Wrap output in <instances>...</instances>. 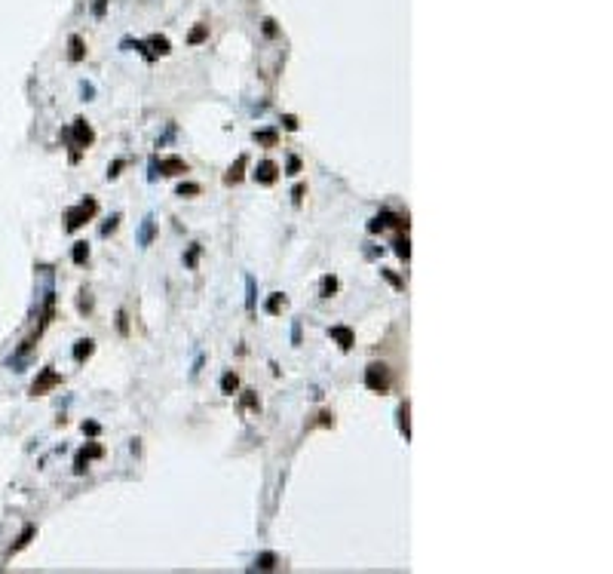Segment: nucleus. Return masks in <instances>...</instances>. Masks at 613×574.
Here are the masks:
<instances>
[{
	"label": "nucleus",
	"instance_id": "obj_2",
	"mask_svg": "<svg viewBox=\"0 0 613 574\" xmlns=\"http://www.w3.org/2000/svg\"><path fill=\"white\" fill-rule=\"evenodd\" d=\"M365 384H368V390H374V393H386V390H389V369H386V366H368Z\"/></svg>",
	"mask_w": 613,
	"mask_h": 574
},
{
	"label": "nucleus",
	"instance_id": "obj_9",
	"mask_svg": "<svg viewBox=\"0 0 613 574\" xmlns=\"http://www.w3.org/2000/svg\"><path fill=\"white\" fill-rule=\"evenodd\" d=\"M71 58H74V61L83 58V40H80V37H71Z\"/></svg>",
	"mask_w": 613,
	"mask_h": 574
},
{
	"label": "nucleus",
	"instance_id": "obj_12",
	"mask_svg": "<svg viewBox=\"0 0 613 574\" xmlns=\"http://www.w3.org/2000/svg\"><path fill=\"white\" fill-rule=\"evenodd\" d=\"M150 46H154V52H160V55H166V52H169V40H166V37H154V40H150Z\"/></svg>",
	"mask_w": 613,
	"mask_h": 574
},
{
	"label": "nucleus",
	"instance_id": "obj_13",
	"mask_svg": "<svg viewBox=\"0 0 613 574\" xmlns=\"http://www.w3.org/2000/svg\"><path fill=\"white\" fill-rule=\"evenodd\" d=\"M206 34H209V28H206V25L193 28V31H190V43H200V40H206Z\"/></svg>",
	"mask_w": 613,
	"mask_h": 574
},
{
	"label": "nucleus",
	"instance_id": "obj_7",
	"mask_svg": "<svg viewBox=\"0 0 613 574\" xmlns=\"http://www.w3.org/2000/svg\"><path fill=\"white\" fill-rule=\"evenodd\" d=\"M331 338H337L343 350H349V347H353V332H349V329H343V326H334V329H331Z\"/></svg>",
	"mask_w": 613,
	"mask_h": 574
},
{
	"label": "nucleus",
	"instance_id": "obj_6",
	"mask_svg": "<svg viewBox=\"0 0 613 574\" xmlns=\"http://www.w3.org/2000/svg\"><path fill=\"white\" fill-rule=\"evenodd\" d=\"M92 141V129L86 126V120H77L74 123V147H86Z\"/></svg>",
	"mask_w": 613,
	"mask_h": 574
},
{
	"label": "nucleus",
	"instance_id": "obj_16",
	"mask_svg": "<svg viewBox=\"0 0 613 574\" xmlns=\"http://www.w3.org/2000/svg\"><path fill=\"white\" fill-rule=\"evenodd\" d=\"M273 562H276V556H270V553H267V556H261V559H258V568H273Z\"/></svg>",
	"mask_w": 613,
	"mask_h": 574
},
{
	"label": "nucleus",
	"instance_id": "obj_1",
	"mask_svg": "<svg viewBox=\"0 0 613 574\" xmlns=\"http://www.w3.org/2000/svg\"><path fill=\"white\" fill-rule=\"evenodd\" d=\"M95 212H98V203H95L92 197H86V200H83L77 209H71V212H68V230H77V227H80L83 221H89Z\"/></svg>",
	"mask_w": 613,
	"mask_h": 574
},
{
	"label": "nucleus",
	"instance_id": "obj_8",
	"mask_svg": "<svg viewBox=\"0 0 613 574\" xmlns=\"http://www.w3.org/2000/svg\"><path fill=\"white\" fill-rule=\"evenodd\" d=\"M92 353V341L86 338V341H77V347H74V359H83V356H89Z\"/></svg>",
	"mask_w": 613,
	"mask_h": 574
},
{
	"label": "nucleus",
	"instance_id": "obj_14",
	"mask_svg": "<svg viewBox=\"0 0 613 574\" xmlns=\"http://www.w3.org/2000/svg\"><path fill=\"white\" fill-rule=\"evenodd\" d=\"M86 255H89V249H86V243H77L74 246V261L80 264V261H86Z\"/></svg>",
	"mask_w": 613,
	"mask_h": 574
},
{
	"label": "nucleus",
	"instance_id": "obj_4",
	"mask_svg": "<svg viewBox=\"0 0 613 574\" xmlns=\"http://www.w3.org/2000/svg\"><path fill=\"white\" fill-rule=\"evenodd\" d=\"M276 175H279V166H276V163H270V160L258 163V169H255V181H261V184H273V181H276Z\"/></svg>",
	"mask_w": 613,
	"mask_h": 574
},
{
	"label": "nucleus",
	"instance_id": "obj_5",
	"mask_svg": "<svg viewBox=\"0 0 613 574\" xmlns=\"http://www.w3.org/2000/svg\"><path fill=\"white\" fill-rule=\"evenodd\" d=\"M157 169H160V175H181V172H187V163L178 157H169V160H160Z\"/></svg>",
	"mask_w": 613,
	"mask_h": 574
},
{
	"label": "nucleus",
	"instance_id": "obj_3",
	"mask_svg": "<svg viewBox=\"0 0 613 574\" xmlns=\"http://www.w3.org/2000/svg\"><path fill=\"white\" fill-rule=\"evenodd\" d=\"M55 384H61V375L58 372H52V369H43V375L34 381V387H31V393L34 396H43L49 387H55Z\"/></svg>",
	"mask_w": 613,
	"mask_h": 574
},
{
	"label": "nucleus",
	"instance_id": "obj_17",
	"mask_svg": "<svg viewBox=\"0 0 613 574\" xmlns=\"http://www.w3.org/2000/svg\"><path fill=\"white\" fill-rule=\"evenodd\" d=\"M298 169H301V160L292 157V160H289V175H298Z\"/></svg>",
	"mask_w": 613,
	"mask_h": 574
},
{
	"label": "nucleus",
	"instance_id": "obj_15",
	"mask_svg": "<svg viewBox=\"0 0 613 574\" xmlns=\"http://www.w3.org/2000/svg\"><path fill=\"white\" fill-rule=\"evenodd\" d=\"M282 304H286V298H282V295H273V298H270V304H267V310H270V313H279V307H282Z\"/></svg>",
	"mask_w": 613,
	"mask_h": 574
},
{
	"label": "nucleus",
	"instance_id": "obj_18",
	"mask_svg": "<svg viewBox=\"0 0 613 574\" xmlns=\"http://www.w3.org/2000/svg\"><path fill=\"white\" fill-rule=\"evenodd\" d=\"M196 190H200L196 184H181V187H178V194H181V197H184V194H196Z\"/></svg>",
	"mask_w": 613,
	"mask_h": 574
},
{
	"label": "nucleus",
	"instance_id": "obj_10",
	"mask_svg": "<svg viewBox=\"0 0 613 574\" xmlns=\"http://www.w3.org/2000/svg\"><path fill=\"white\" fill-rule=\"evenodd\" d=\"M243 166H246V157H239V160H236V166H233V169H230V175H227V181H230V184H233V181H239V178H243Z\"/></svg>",
	"mask_w": 613,
	"mask_h": 574
},
{
	"label": "nucleus",
	"instance_id": "obj_19",
	"mask_svg": "<svg viewBox=\"0 0 613 574\" xmlns=\"http://www.w3.org/2000/svg\"><path fill=\"white\" fill-rule=\"evenodd\" d=\"M83 433H98V424H83Z\"/></svg>",
	"mask_w": 613,
	"mask_h": 574
},
{
	"label": "nucleus",
	"instance_id": "obj_11",
	"mask_svg": "<svg viewBox=\"0 0 613 574\" xmlns=\"http://www.w3.org/2000/svg\"><path fill=\"white\" fill-rule=\"evenodd\" d=\"M236 387H239V381H236V375H224V378H221V390H224V393H233V390H236Z\"/></svg>",
	"mask_w": 613,
	"mask_h": 574
}]
</instances>
